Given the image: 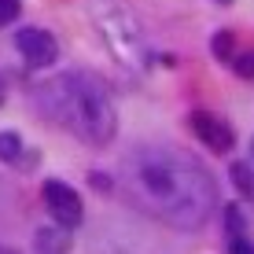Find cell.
Masks as SVG:
<instances>
[{
    "instance_id": "cell-1",
    "label": "cell",
    "mask_w": 254,
    "mask_h": 254,
    "mask_svg": "<svg viewBox=\"0 0 254 254\" xmlns=\"http://www.w3.org/2000/svg\"><path fill=\"white\" fill-rule=\"evenodd\" d=\"M122 191L140 214L170 229H203L217 210V185L191 155L166 144H140L122 159Z\"/></svg>"
},
{
    "instance_id": "cell-2",
    "label": "cell",
    "mask_w": 254,
    "mask_h": 254,
    "mask_svg": "<svg viewBox=\"0 0 254 254\" xmlns=\"http://www.w3.org/2000/svg\"><path fill=\"white\" fill-rule=\"evenodd\" d=\"M33 103L41 115H48L59 129L74 133L89 147H107L118 133L115 100L89 70H66V74L48 77L45 85L33 89Z\"/></svg>"
},
{
    "instance_id": "cell-3",
    "label": "cell",
    "mask_w": 254,
    "mask_h": 254,
    "mask_svg": "<svg viewBox=\"0 0 254 254\" xmlns=\"http://www.w3.org/2000/svg\"><path fill=\"white\" fill-rule=\"evenodd\" d=\"M89 19L122 70H129L136 77L147 74V66H151V41H147V30L140 22V15L126 0H92Z\"/></svg>"
},
{
    "instance_id": "cell-4",
    "label": "cell",
    "mask_w": 254,
    "mask_h": 254,
    "mask_svg": "<svg viewBox=\"0 0 254 254\" xmlns=\"http://www.w3.org/2000/svg\"><path fill=\"white\" fill-rule=\"evenodd\" d=\"M92 254H159L151 243V236L133 229L126 221H111L96 232L92 240Z\"/></svg>"
},
{
    "instance_id": "cell-5",
    "label": "cell",
    "mask_w": 254,
    "mask_h": 254,
    "mask_svg": "<svg viewBox=\"0 0 254 254\" xmlns=\"http://www.w3.org/2000/svg\"><path fill=\"white\" fill-rule=\"evenodd\" d=\"M41 195H45L48 214L56 217L59 225H66V229H77V225H81L85 206H81V195L70 185H63V181H45V185H41Z\"/></svg>"
},
{
    "instance_id": "cell-6",
    "label": "cell",
    "mask_w": 254,
    "mask_h": 254,
    "mask_svg": "<svg viewBox=\"0 0 254 254\" xmlns=\"http://www.w3.org/2000/svg\"><path fill=\"white\" fill-rule=\"evenodd\" d=\"M15 48H19V56L30 63L33 70H45L59 59V45L56 37H52L48 30H37V26H26V30L15 33Z\"/></svg>"
},
{
    "instance_id": "cell-7",
    "label": "cell",
    "mask_w": 254,
    "mask_h": 254,
    "mask_svg": "<svg viewBox=\"0 0 254 254\" xmlns=\"http://www.w3.org/2000/svg\"><path fill=\"white\" fill-rule=\"evenodd\" d=\"M188 129L203 140L210 151H232V144H236V133L229 129V122L210 115V111H191L188 115Z\"/></svg>"
},
{
    "instance_id": "cell-8",
    "label": "cell",
    "mask_w": 254,
    "mask_h": 254,
    "mask_svg": "<svg viewBox=\"0 0 254 254\" xmlns=\"http://www.w3.org/2000/svg\"><path fill=\"white\" fill-rule=\"evenodd\" d=\"M19 159H22L19 133H0V162H19Z\"/></svg>"
},
{
    "instance_id": "cell-9",
    "label": "cell",
    "mask_w": 254,
    "mask_h": 254,
    "mask_svg": "<svg viewBox=\"0 0 254 254\" xmlns=\"http://www.w3.org/2000/svg\"><path fill=\"white\" fill-rule=\"evenodd\" d=\"M232 181H236V188H240L243 195H254V170L247 162H236L232 166Z\"/></svg>"
},
{
    "instance_id": "cell-10",
    "label": "cell",
    "mask_w": 254,
    "mask_h": 254,
    "mask_svg": "<svg viewBox=\"0 0 254 254\" xmlns=\"http://www.w3.org/2000/svg\"><path fill=\"white\" fill-rule=\"evenodd\" d=\"M214 56L221 59V63H232L236 59V48H232V30H221L214 37Z\"/></svg>"
},
{
    "instance_id": "cell-11",
    "label": "cell",
    "mask_w": 254,
    "mask_h": 254,
    "mask_svg": "<svg viewBox=\"0 0 254 254\" xmlns=\"http://www.w3.org/2000/svg\"><path fill=\"white\" fill-rule=\"evenodd\" d=\"M232 70H236L240 77H254V52H236Z\"/></svg>"
},
{
    "instance_id": "cell-12",
    "label": "cell",
    "mask_w": 254,
    "mask_h": 254,
    "mask_svg": "<svg viewBox=\"0 0 254 254\" xmlns=\"http://www.w3.org/2000/svg\"><path fill=\"white\" fill-rule=\"evenodd\" d=\"M19 19V0H0V26Z\"/></svg>"
},
{
    "instance_id": "cell-13",
    "label": "cell",
    "mask_w": 254,
    "mask_h": 254,
    "mask_svg": "<svg viewBox=\"0 0 254 254\" xmlns=\"http://www.w3.org/2000/svg\"><path fill=\"white\" fill-rule=\"evenodd\" d=\"M229 254H254V243H251V240H243V236H232Z\"/></svg>"
},
{
    "instance_id": "cell-14",
    "label": "cell",
    "mask_w": 254,
    "mask_h": 254,
    "mask_svg": "<svg viewBox=\"0 0 254 254\" xmlns=\"http://www.w3.org/2000/svg\"><path fill=\"white\" fill-rule=\"evenodd\" d=\"M0 100H4V77H0Z\"/></svg>"
},
{
    "instance_id": "cell-15",
    "label": "cell",
    "mask_w": 254,
    "mask_h": 254,
    "mask_svg": "<svg viewBox=\"0 0 254 254\" xmlns=\"http://www.w3.org/2000/svg\"><path fill=\"white\" fill-rule=\"evenodd\" d=\"M217 4H229V0H217Z\"/></svg>"
}]
</instances>
